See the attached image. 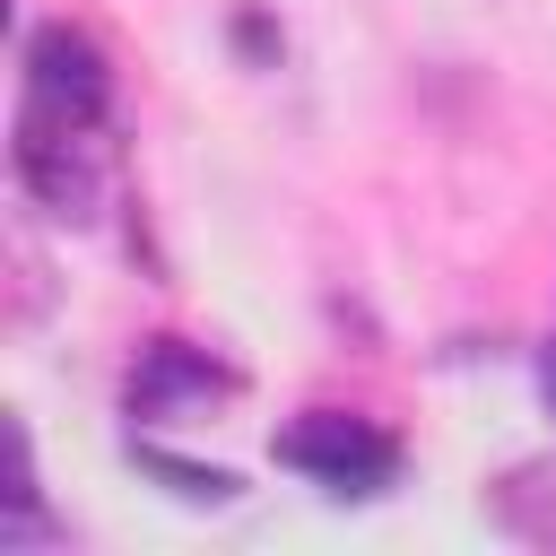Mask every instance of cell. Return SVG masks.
I'll return each mask as SVG.
<instances>
[{"mask_svg":"<svg viewBox=\"0 0 556 556\" xmlns=\"http://www.w3.org/2000/svg\"><path fill=\"white\" fill-rule=\"evenodd\" d=\"M9 165H17V191H26L43 217H61V226H96V208H104V174H113L104 130L17 113V130H9Z\"/></svg>","mask_w":556,"mask_h":556,"instance_id":"6da1fadb","label":"cell"},{"mask_svg":"<svg viewBox=\"0 0 556 556\" xmlns=\"http://www.w3.org/2000/svg\"><path fill=\"white\" fill-rule=\"evenodd\" d=\"M278 460L321 495H382L400 478V434H382L356 408H304L295 426H278Z\"/></svg>","mask_w":556,"mask_h":556,"instance_id":"7a4b0ae2","label":"cell"},{"mask_svg":"<svg viewBox=\"0 0 556 556\" xmlns=\"http://www.w3.org/2000/svg\"><path fill=\"white\" fill-rule=\"evenodd\" d=\"M17 113H35V122H78V130H113V70H104V52H96L70 17L26 35Z\"/></svg>","mask_w":556,"mask_h":556,"instance_id":"3957f363","label":"cell"},{"mask_svg":"<svg viewBox=\"0 0 556 556\" xmlns=\"http://www.w3.org/2000/svg\"><path fill=\"white\" fill-rule=\"evenodd\" d=\"M235 391H243V374L217 365L208 348H191V339H148L122 400H130V417H191V408H217V400H235Z\"/></svg>","mask_w":556,"mask_h":556,"instance_id":"277c9868","label":"cell"},{"mask_svg":"<svg viewBox=\"0 0 556 556\" xmlns=\"http://www.w3.org/2000/svg\"><path fill=\"white\" fill-rule=\"evenodd\" d=\"M486 521L539 556H556V460H521L486 486Z\"/></svg>","mask_w":556,"mask_h":556,"instance_id":"5b68a950","label":"cell"},{"mask_svg":"<svg viewBox=\"0 0 556 556\" xmlns=\"http://www.w3.org/2000/svg\"><path fill=\"white\" fill-rule=\"evenodd\" d=\"M156 478H174V495L182 504H226L235 495V469H191V460H165V452H139Z\"/></svg>","mask_w":556,"mask_h":556,"instance_id":"8992f818","label":"cell"},{"mask_svg":"<svg viewBox=\"0 0 556 556\" xmlns=\"http://www.w3.org/2000/svg\"><path fill=\"white\" fill-rule=\"evenodd\" d=\"M9 261H17V321H35L43 313V261H35V243H9Z\"/></svg>","mask_w":556,"mask_h":556,"instance_id":"52a82bcc","label":"cell"},{"mask_svg":"<svg viewBox=\"0 0 556 556\" xmlns=\"http://www.w3.org/2000/svg\"><path fill=\"white\" fill-rule=\"evenodd\" d=\"M539 391H547V408H556V348L539 356Z\"/></svg>","mask_w":556,"mask_h":556,"instance_id":"ba28073f","label":"cell"}]
</instances>
